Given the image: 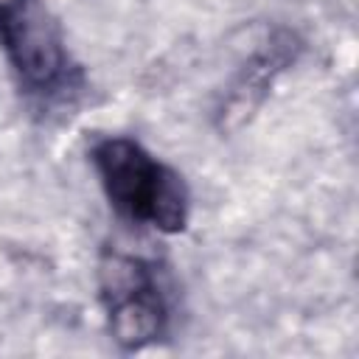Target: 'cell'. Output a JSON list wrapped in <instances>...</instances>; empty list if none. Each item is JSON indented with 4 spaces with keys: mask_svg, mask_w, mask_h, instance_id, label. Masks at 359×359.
<instances>
[{
    "mask_svg": "<svg viewBox=\"0 0 359 359\" xmlns=\"http://www.w3.org/2000/svg\"><path fill=\"white\" fill-rule=\"evenodd\" d=\"M104 196L129 222L160 233H180L188 224L191 194L180 171L157 160L132 137H98L90 149Z\"/></svg>",
    "mask_w": 359,
    "mask_h": 359,
    "instance_id": "obj_1",
    "label": "cell"
},
{
    "mask_svg": "<svg viewBox=\"0 0 359 359\" xmlns=\"http://www.w3.org/2000/svg\"><path fill=\"white\" fill-rule=\"evenodd\" d=\"M0 50L20 90L34 101H62L81 84V67L45 0H0Z\"/></svg>",
    "mask_w": 359,
    "mask_h": 359,
    "instance_id": "obj_2",
    "label": "cell"
},
{
    "mask_svg": "<svg viewBox=\"0 0 359 359\" xmlns=\"http://www.w3.org/2000/svg\"><path fill=\"white\" fill-rule=\"evenodd\" d=\"M98 289L107 309V328L123 351H140L168 334L171 309L151 261L115 250L104 252Z\"/></svg>",
    "mask_w": 359,
    "mask_h": 359,
    "instance_id": "obj_3",
    "label": "cell"
},
{
    "mask_svg": "<svg viewBox=\"0 0 359 359\" xmlns=\"http://www.w3.org/2000/svg\"><path fill=\"white\" fill-rule=\"evenodd\" d=\"M300 48H303L300 39L286 28H278L272 36H266V42H261V48H255L252 56L233 76L216 109V126L222 132L244 126L255 115V109L264 104V98L269 95L275 79L289 65H294Z\"/></svg>",
    "mask_w": 359,
    "mask_h": 359,
    "instance_id": "obj_4",
    "label": "cell"
}]
</instances>
